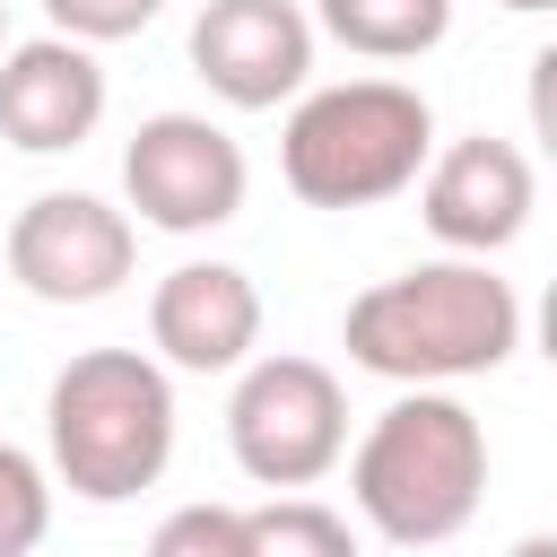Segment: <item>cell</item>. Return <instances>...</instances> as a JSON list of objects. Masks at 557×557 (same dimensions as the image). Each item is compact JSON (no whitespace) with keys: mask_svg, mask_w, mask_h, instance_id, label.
Listing matches in <instances>:
<instances>
[{"mask_svg":"<svg viewBox=\"0 0 557 557\" xmlns=\"http://www.w3.org/2000/svg\"><path fill=\"white\" fill-rule=\"evenodd\" d=\"M339 348H348V366H366L400 392L409 383H470L522 348V296L487 261L444 252V261H418V270L348 296Z\"/></svg>","mask_w":557,"mask_h":557,"instance_id":"obj_1","label":"cell"},{"mask_svg":"<svg viewBox=\"0 0 557 557\" xmlns=\"http://www.w3.org/2000/svg\"><path fill=\"white\" fill-rule=\"evenodd\" d=\"M348 496L392 548H444L487 496V426L444 383H409L348 453Z\"/></svg>","mask_w":557,"mask_h":557,"instance_id":"obj_2","label":"cell"},{"mask_svg":"<svg viewBox=\"0 0 557 557\" xmlns=\"http://www.w3.org/2000/svg\"><path fill=\"white\" fill-rule=\"evenodd\" d=\"M52 479L87 505H131L174 461V374L148 348H78L44 392Z\"/></svg>","mask_w":557,"mask_h":557,"instance_id":"obj_3","label":"cell"},{"mask_svg":"<svg viewBox=\"0 0 557 557\" xmlns=\"http://www.w3.org/2000/svg\"><path fill=\"white\" fill-rule=\"evenodd\" d=\"M435 157V113L400 78L305 87L278 131V174L305 209H374L400 200Z\"/></svg>","mask_w":557,"mask_h":557,"instance_id":"obj_4","label":"cell"},{"mask_svg":"<svg viewBox=\"0 0 557 557\" xmlns=\"http://www.w3.org/2000/svg\"><path fill=\"white\" fill-rule=\"evenodd\" d=\"M226 453L252 487H313L339 470L348 453V392L322 357H252L235 366V400H226Z\"/></svg>","mask_w":557,"mask_h":557,"instance_id":"obj_5","label":"cell"},{"mask_svg":"<svg viewBox=\"0 0 557 557\" xmlns=\"http://www.w3.org/2000/svg\"><path fill=\"white\" fill-rule=\"evenodd\" d=\"M252 165L209 113H148L122 148V200L157 235H209L244 209Z\"/></svg>","mask_w":557,"mask_h":557,"instance_id":"obj_6","label":"cell"},{"mask_svg":"<svg viewBox=\"0 0 557 557\" xmlns=\"http://www.w3.org/2000/svg\"><path fill=\"white\" fill-rule=\"evenodd\" d=\"M0 261L44 305H104L139 261V226H131V209H113L96 191H35L9 218Z\"/></svg>","mask_w":557,"mask_h":557,"instance_id":"obj_7","label":"cell"},{"mask_svg":"<svg viewBox=\"0 0 557 557\" xmlns=\"http://www.w3.org/2000/svg\"><path fill=\"white\" fill-rule=\"evenodd\" d=\"M191 78L235 113H270V104L305 96L313 9H296V0H209L191 17Z\"/></svg>","mask_w":557,"mask_h":557,"instance_id":"obj_8","label":"cell"},{"mask_svg":"<svg viewBox=\"0 0 557 557\" xmlns=\"http://www.w3.org/2000/svg\"><path fill=\"white\" fill-rule=\"evenodd\" d=\"M418 218L444 252H470V261L505 252L531 226V157L496 131H470V139L435 148L426 174H418Z\"/></svg>","mask_w":557,"mask_h":557,"instance_id":"obj_9","label":"cell"},{"mask_svg":"<svg viewBox=\"0 0 557 557\" xmlns=\"http://www.w3.org/2000/svg\"><path fill=\"white\" fill-rule=\"evenodd\" d=\"M148 348L183 374H235L261 348V287L235 261H174L148 296Z\"/></svg>","mask_w":557,"mask_h":557,"instance_id":"obj_10","label":"cell"},{"mask_svg":"<svg viewBox=\"0 0 557 557\" xmlns=\"http://www.w3.org/2000/svg\"><path fill=\"white\" fill-rule=\"evenodd\" d=\"M104 70H96V44H70V35H26L0 52V139L26 148V157H61L78 139H96L104 122Z\"/></svg>","mask_w":557,"mask_h":557,"instance_id":"obj_11","label":"cell"},{"mask_svg":"<svg viewBox=\"0 0 557 557\" xmlns=\"http://www.w3.org/2000/svg\"><path fill=\"white\" fill-rule=\"evenodd\" d=\"M313 35L348 44L357 61H418L453 35V0H313Z\"/></svg>","mask_w":557,"mask_h":557,"instance_id":"obj_12","label":"cell"},{"mask_svg":"<svg viewBox=\"0 0 557 557\" xmlns=\"http://www.w3.org/2000/svg\"><path fill=\"white\" fill-rule=\"evenodd\" d=\"M252 522V557H357V531L348 513L313 505V496H270L244 513Z\"/></svg>","mask_w":557,"mask_h":557,"instance_id":"obj_13","label":"cell"},{"mask_svg":"<svg viewBox=\"0 0 557 557\" xmlns=\"http://www.w3.org/2000/svg\"><path fill=\"white\" fill-rule=\"evenodd\" d=\"M52 531V470L26 444H0V557H35Z\"/></svg>","mask_w":557,"mask_h":557,"instance_id":"obj_14","label":"cell"},{"mask_svg":"<svg viewBox=\"0 0 557 557\" xmlns=\"http://www.w3.org/2000/svg\"><path fill=\"white\" fill-rule=\"evenodd\" d=\"M139 557H252V522L244 505H174Z\"/></svg>","mask_w":557,"mask_h":557,"instance_id":"obj_15","label":"cell"},{"mask_svg":"<svg viewBox=\"0 0 557 557\" xmlns=\"http://www.w3.org/2000/svg\"><path fill=\"white\" fill-rule=\"evenodd\" d=\"M44 17L70 44H131L165 17V0H44Z\"/></svg>","mask_w":557,"mask_h":557,"instance_id":"obj_16","label":"cell"},{"mask_svg":"<svg viewBox=\"0 0 557 557\" xmlns=\"http://www.w3.org/2000/svg\"><path fill=\"white\" fill-rule=\"evenodd\" d=\"M522 104H531V139H540V157L557 165V44L531 52V87H522Z\"/></svg>","mask_w":557,"mask_h":557,"instance_id":"obj_17","label":"cell"},{"mask_svg":"<svg viewBox=\"0 0 557 557\" xmlns=\"http://www.w3.org/2000/svg\"><path fill=\"white\" fill-rule=\"evenodd\" d=\"M531 331H540V357L557 366V278H548V296H540V322H531Z\"/></svg>","mask_w":557,"mask_h":557,"instance_id":"obj_18","label":"cell"},{"mask_svg":"<svg viewBox=\"0 0 557 557\" xmlns=\"http://www.w3.org/2000/svg\"><path fill=\"white\" fill-rule=\"evenodd\" d=\"M505 557H557V531H531V540H513Z\"/></svg>","mask_w":557,"mask_h":557,"instance_id":"obj_19","label":"cell"},{"mask_svg":"<svg viewBox=\"0 0 557 557\" xmlns=\"http://www.w3.org/2000/svg\"><path fill=\"white\" fill-rule=\"evenodd\" d=\"M496 9H513V17H540V9H557V0H496Z\"/></svg>","mask_w":557,"mask_h":557,"instance_id":"obj_20","label":"cell"},{"mask_svg":"<svg viewBox=\"0 0 557 557\" xmlns=\"http://www.w3.org/2000/svg\"><path fill=\"white\" fill-rule=\"evenodd\" d=\"M0 52H9V0H0Z\"/></svg>","mask_w":557,"mask_h":557,"instance_id":"obj_21","label":"cell"}]
</instances>
